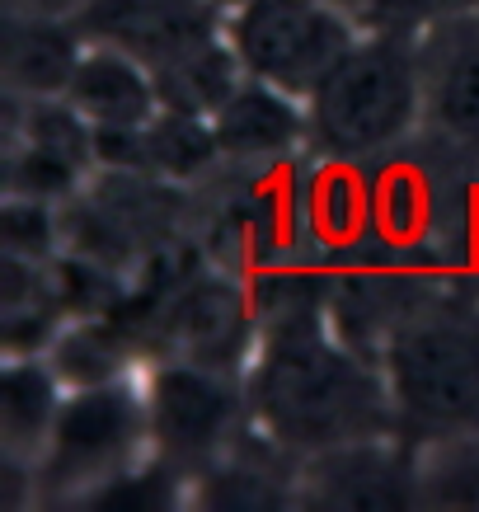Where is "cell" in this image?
<instances>
[{
    "label": "cell",
    "instance_id": "cell-1",
    "mask_svg": "<svg viewBox=\"0 0 479 512\" xmlns=\"http://www.w3.org/2000/svg\"><path fill=\"white\" fill-rule=\"evenodd\" d=\"M249 400L282 447L353 451L381 428L390 386L371 376L343 343L329 339L310 315L292 311L263 343Z\"/></svg>",
    "mask_w": 479,
    "mask_h": 512
},
{
    "label": "cell",
    "instance_id": "cell-2",
    "mask_svg": "<svg viewBox=\"0 0 479 512\" xmlns=\"http://www.w3.org/2000/svg\"><path fill=\"white\" fill-rule=\"evenodd\" d=\"M423 66L400 29L357 38L343 62L306 99L310 141L334 160H367L395 151L423 113Z\"/></svg>",
    "mask_w": 479,
    "mask_h": 512
},
{
    "label": "cell",
    "instance_id": "cell-3",
    "mask_svg": "<svg viewBox=\"0 0 479 512\" xmlns=\"http://www.w3.org/2000/svg\"><path fill=\"white\" fill-rule=\"evenodd\" d=\"M226 38L249 80L306 104L357 43V29L348 10L329 0H240L231 5Z\"/></svg>",
    "mask_w": 479,
    "mask_h": 512
},
{
    "label": "cell",
    "instance_id": "cell-4",
    "mask_svg": "<svg viewBox=\"0 0 479 512\" xmlns=\"http://www.w3.org/2000/svg\"><path fill=\"white\" fill-rule=\"evenodd\" d=\"M141 442H151V404L146 390L127 381H94L66 395L47 461L33 484L47 489H109L127 475Z\"/></svg>",
    "mask_w": 479,
    "mask_h": 512
},
{
    "label": "cell",
    "instance_id": "cell-5",
    "mask_svg": "<svg viewBox=\"0 0 479 512\" xmlns=\"http://www.w3.org/2000/svg\"><path fill=\"white\" fill-rule=\"evenodd\" d=\"M390 404L423 423L479 419V329L461 320H423L386 348Z\"/></svg>",
    "mask_w": 479,
    "mask_h": 512
},
{
    "label": "cell",
    "instance_id": "cell-6",
    "mask_svg": "<svg viewBox=\"0 0 479 512\" xmlns=\"http://www.w3.org/2000/svg\"><path fill=\"white\" fill-rule=\"evenodd\" d=\"M146 404H151L155 451L165 461H179V466H202L226 447L240 400H235L226 372L179 357V362L151 376Z\"/></svg>",
    "mask_w": 479,
    "mask_h": 512
},
{
    "label": "cell",
    "instance_id": "cell-7",
    "mask_svg": "<svg viewBox=\"0 0 479 512\" xmlns=\"http://www.w3.org/2000/svg\"><path fill=\"white\" fill-rule=\"evenodd\" d=\"M66 104L90 127H146L165 109L155 71L118 43H94L80 52L76 76L66 85Z\"/></svg>",
    "mask_w": 479,
    "mask_h": 512
},
{
    "label": "cell",
    "instance_id": "cell-8",
    "mask_svg": "<svg viewBox=\"0 0 479 512\" xmlns=\"http://www.w3.org/2000/svg\"><path fill=\"white\" fill-rule=\"evenodd\" d=\"M62 390H57V367L38 362L33 353L10 357L0 376V461L10 475H29L47 461L57 419H62Z\"/></svg>",
    "mask_w": 479,
    "mask_h": 512
},
{
    "label": "cell",
    "instance_id": "cell-9",
    "mask_svg": "<svg viewBox=\"0 0 479 512\" xmlns=\"http://www.w3.org/2000/svg\"><path fill=\"white\" fill-rule=\"evenodd\" d=\"M212 127H217L221 156L273 165L301 151V141L310 137V113L301 99L245 76L231 99L212 113Z\"/></svg>",
    "mask_w": 479,
    "mask_h": 512
},
{
    "label": "cell",
    "instance_id": "cell-10",
    "mask_svg": "<svg viewBox=\"0 0 479 512\" xmlns=\"http://www.w3.org/2000/svg\"><path fill=\"white\" fill-rule=\"evenodd\" d=\"M249 325H254V311H249L245 292L226 278L188 282L170 311V334L179 353L217 372H231L235 357L245 353Z\"/></svg>",
    "mask_w": 479,
    "mask_h": 512
},
{
    "label": "cell",
    "instance_id": "cell-11",
    "mask_svg": "<svg viewBox=\"0 0 479 512\" xmlns=\"http://www.w3.org/2000/svg\"><path fill=\"white\" fill-rule=\"evenodd\" d=\"M80 33L62 15L10 10L5 24V90L10 99H66V85L80 66Z\"/></svg>",
    "mask_w": 479,
    "mask_h": 512
},
{
    "label": "cell",
    "instance_id": "cell-12",
    "mask_svg": "<svg viewBox=\"0 0 479 512\" xmlns=\"http://www.w3.org/2000/svg\"><path fill=\"white\" fill-rule=\"evenodd\" d=\"M423 99L447 132L479 137V43L456 47L433 76H423Z\"/></svg>",
    "mask_w": 479,
    "mask_h": 512
},
{
    "label": "cell",
    "instance_id": "cell-13",
    "mask_svg": "<svg viewBox=\"0 0 479 512\" xmlns=\"http://www.w3.org/2000/svg\"><path fill=\"white\" fill-rule=\"evenodd\" d=\"M0 231H5V254H19V259H33V264H43L52 254V212H47L43 198L10 193Z\"/></svg>",
    "mask_w": 479,
    "mask_h": 512
},
{
    "label": "cell",
    "instance_id": "cell-14",
    "mask_svg": "<svg viewBox=\"0 0 479 512\" xmlns=\"http://www.w3.org/2000/svg\"><path fill=\"white\" fill-rule=\"evenodd\" d=\"M451 5L456 0H362L357 10L371 24H381V29H409V24H418V19H428V15H442Z\"/></svg>",
    "mask_w": 479,
    "mask_h": 512
},
{
    "label": "cell",
    "instance_id": "cell-15",
    "mask_svg": "<svg viewBox=\"0 0 479 512\" xmlns=\"http://www.w3.org/2000/svg\"><path fill=\"white\" fill-rule=\"evenodd\" d=\"M329 5H343V10H357L362 0H329Z\"/></svg>",
    "mask_w": 479,
    "mask_h": 512
},
{
    "label": "cell",
    "instance_id": "cell-16",
    "mask_svg": "<svg viewBox=\"0 0 479 512\" xmlns=\"http://www.w3.org/2000/svg\"><path fill=\"white\" fill-rule=\"evenodd\" d=\"M217 5H240V0H217Z\"/></svg>",
    "mask_w": 479,
    "mask_h": 512
}]
</instances>
